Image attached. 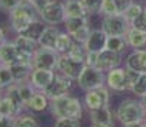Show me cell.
<instances>
[{"label": "cell", "instance_id": "6da1fadb", "mask_svg": "<svg viewBox=\"0 0 146 127\" xmlns=\"http://www.w3.org/2000/svg\"><path fill=\"white\" fill-rule=\"evenodd\" d=\"M9 19H10V28L16 33H20V32H23L33 20L39 19V13L32 6V3L29 0H20L19 6L9 13Z\"/></svg>", "mask_w": 146, "mask_h": 127}, {"label": "cell", "instance_id": "7a4b0ae2", "mask_svg": "<svg viewBox=\"0 0 146 127\" xmlns=\"http://www.w3.org/2000/svg\"><path fill=\"white\" fill-rule=\"evenodd\" d=\"M116 118L121 124L145 121L146 120V108L143 107L140 100L126 98L119 104V107L116 110Z\"/></svg>", "mask_w": 146, "mask_h": 127}, {"label": "cell", "instance_id": "3957f363", "mask_svg": "<svg viewBox=\"0 0 146 127\" xmlns=\"http://www.w3.org/2000/svg\"><path fill=\"white\" fill-rule=\"evenodd\" d=\"M51 111L56 118L71 117V118L80 120L82 116V104L77 97L65 95V97L51 101Z\"/></svg>", "mask_w": 146, "mask_h": 127}, {"label": "cell", "instance_id": "277c9868", "mask_svg": "<svg viewBox=\"0 0 146 127\" xmlns=\"http://www.w3.org/2000/svg\"><path fill=\"white\" fill-rule=\"evenodd\" d=\"M77 82H78V87L82 91L100 88L103 85H106V72H103L101 69H98L96 67L86 65L81 75L78 77Z\"/></svg>", "mask_w": 146, "mask_h": 127}, {"label": "cell", "instance_id": "5b68a950", "mask_svg": "<svg viewBox=\"0 0 146 127\" xmlns=\"http://www.w3.org/2000/svg\"><path fill=\"white\" fill-rule=\"evenodd\" d=\"M39 17L42 19L46 25H51V26H58L59 23H64L65 19H67L64 2L51 0V2L39 12Z\"/></svg>", "mask_w": 146, "mask_h": 127}, {"label": "cell", "instance_id": "8992f818", "mask_svg": "<svg viewBox=\"0 0 146 127\" xmlns=\"http://www.w3.org/2000/svg\"><path fill=\"white\" fill-rule=\"evenodd\" d=\"M59 54L55 49H48L39 46L33 56H32V65L33 69H49V71H56Z\"/></svg>", "mask_w": 146, "mask_h": 127}, {"label": "cell", "instance_id": "52a82bcc", "mask_svg": "<svg viewBox=\"0 0 146 127\" xmlns=\"http://www.w3.org/2000/svg\"><path fill=\"white\" fill-rule=\"evenodd\" d=\"M71 88H72V79L56 72L52 82L49 84V87L44 91V94L52 101V100H58L61 97L68 95Z\"/></svg>", "mask_w": 146, "mask_h": 127}, {"label": "cell", "instance_id": "ba28073f", "mask_svg": "<svg viewBox=\"0 0 146 127\" xmlns=\"http://www.w3.org/2000/svg\"><path fill=\"white\" fill-rule=\"evenodd\" d=\"M84 67H86L84 62L72 59L68 54H61L58 59V65H56V72L71 78L72 81H77Z\"/></svg>", "mask_w": 146, "mask_h": 127}, {"label": "cell", "instance_id": "9c48e42d", "mask_svg": "<svg viewBox=\"0 0 146 127\" xmlns=\"http://www.w3.org/2000/svg\"><path fill=\"white\" fill-rule=\"evenodd\" d=\"M130 26L132 25L124 19L123 15L106 16L103 19V23H101V29L109 36H126Z\"/></svg>", "mask_w": 146, "mask_h": 127}, {"label": "cell", "instance_id": "30bf717a", "mask_svg": "<svg viewBox=\"0 0 146 127\" xmlns=\"http://www.w3.org/2000/svg\"><path fill=\"white\" fill-rule=\"evenodd\" d=\"M109 101H110V91H109V87L106 85L96 90L86 91V95H84V104L88 111L98 110L101 107H107Z\"/></svg>", "mask_w": 146, "mask_h": 127}, {"label": "cell", "instance_id": "8fae6325", "mask_svg": "<svg viewBox=\"0 0 146 127\" xmlns=\"http://www.w3.org/2000/svg\"><path fill=\"white\" fill-rule=\"evenodd\" d=\"M121 64V54L113 52L110 49H104L97 54V61H96V68L101 69L103 72H109L114 68H117Z\"/></svg>", "mask_w": 146, "mask_h": 127}, {"label": "cell", "instance_id": "7c38bea8", "mask_svg": "<svg viewBox=\"0 0 146 127\" xmlns=\"http://www.w3.org/2000/svg\"><path fill=\"white\" fill-rule=\"evenodd\" d=\"M106 84H107V87L110 90H113L116 93L129 91L126 75H124V68L117 67V68L106 72Z\"/></svg>", "mask_w": 146, "mask_h": 127}, {"label": "cell", "instance_id": "4fadbf2b", "mask_svg": "<svg viewBox=\"0 0 146 127\" xmlns=\"http://www.w3.org/2000/svg\"><path fill=\"white\" fill-rule=\"evenodd\" d=\"M20 61V51L13 40H3L0 44V65H13Z\"/></svg>", "mask_w": 146, "mask_h": 127}, {"label": "cell", "instance_id": "5bb4252c", "mask_svg": "<svg viewBox=\"0 0 146 127\" xmlns=\"http://www.w3.org/2000/svg\"><path fill=\"white\" fill-rule=\"evenodd\" d=\"M107 38H109V35L104 32L103 29H91V32L88 35V39L86 40L84 46H86V49L88 52L98 54V52L106 49V46H107Z\"/></svg>", "mask_w": 146, "mask_h": 127}, {"label": "cell", "instance_id": "9a60e30c", "mask_svg": "<svg viewBox=\"0 0 146 127\" xmlns=\"http://www.w3.org/2000/svg\"><path fill=\"white\" fill-rule=\"evenodd\" d=\"M55 74H56L55 71H49V69H33L29 81L33 84V87L38 91H45L52 82Z\"/></svg>", "mask_w": 146, "mask_h": 127}, {"label": "cell", "instance_id": "2e32d148", "mask_svg": "<svg viewBox=\"0 0 146 127\" xmlns=\"http://www.w3.org/2000/svg\"><path fill=\"white\" fill-rule=\"evenodd\" d=\"M126 67L140 74L146 72V48L133 49L126 58Z\"/></svg>", "mask_w": 146, "mask_h": 127}, {"label": "cell", "instance_id": "e0dca14e", "mask_svg": "<svg viewBox=\"0 0 146 127\" xmlns=\"http://www.w3.org/2000/svg\"><path fill=\"white\" fill-rule=\"evenodd\" d=\"M65 6V15L67 17H90V12L84 6L82 0H65L64 2Z\"/></svg>", "mask_w": 146, "mask_h": 127}, {"label": "cell", "instance_id": "ac0fdd59", "mask_svg": "<svg viewBox=\"0 0 146 127\" xmlns=\"http://www.w3.org/2000/svg\"><path fill=\"white\" fill-rule=\"evenodd\" d=\"M114 116L116 113H113L110 110V107H101L98 110H91L90 111V120L93 124H114Z\"/></svg>", "mask_w": 146, "mask_h": 127}, {"label": "cell", "instance_id": "d6986e66", "mask_svg": "<svg viewBox=\"0 0 146 127\" xmlns=\"http://www.w3.org/2000/svg\"><path fill=\"white\" fill-rule=\"evenodd\" d=\"M12 74L15 77V82H23V81H29L32 71H33V65L32 64H26V62H16L13 65H10Z\"/></svg>", "mask_w": 146, "mask_h": 127}, {"label": "cell", "instance_id": "ffe728a7", "mask_svg": "<svg viewBox=\"0 0 146 127\" xmlns=\"http://www.w3.org/2000/svg\"><path fill=\"white\" fill-rule=\"evenodd\" d=\"M59 33H61V30L58 29V26L48 25L46 29L44 30L42 36H40L38 45L42 48H48V49H55V44H56V39H58Z\"/></svg>", "mask_w": 146, "mask_h": 127}, {"label": "cell", "instance_id": "44dd1931", "mask_svg": "<svg viewBox=\"0 0 146 127\" xmlns=\"http://www.w3.org/2000/svg\"><path fill=\"white\" fill-rule=\"evenodd\" d=\"M127 44L132 49H143L146 46V32L130 26L129 32L126 33Z\"/></svg>", "mask_w": 146, "mask_h": 127}, {"label": "cell", "instance_id": "7402d4cb", "mask_svg": "<svg viewBox=\"0 0 146 127\" xmlns=\"http://www.w3.org/2000/svg\"><path fill=\"white\" fill-rule=\"evenodd\" d=\"M46 26H48V25L39 17V19L33 20V22H32L23 32H20V35H23L25 38H29V39H32V40H35V42H39V39H40V36H42L44 30L46 29Z\"/></svg>", "mask_w": 146, "mask_h": 127}, {"label": "cell", "instance_id": "603a6c76", "mask_svg": "<svg viewBox=\"0 0 146 127\" xmlns=\"http://www.w3.org/2000/svg\"><path fill=\"white\" fill-rule=\"evenodd\" d=\"M13 42L16 44V46L19 48L20 52L26 54V55H31V56H33L35 51L39 48L38 42H35V40H32L29 38H25L23 35H20V33H17V36L13 39Z\"/></svg>", "mask_w": 146, "mask_h": 127}, {"label": "cell", "instance_id": "cb8c5ba5", "mask_svg": "<svg viewBox=\"0 0 146 127\" xmlns=\"http://www.w3.org/2000/svg\"><path fill=\"white\" fill-rule=\"evenodd\" d=\"M49 98L44 94V91H38L33 97H32V100L26 104V107L29 108V110H32V111H36V113H40V111H45L48 107H49Z\"/></svg>", "mask_w": 146, "mask_h": 127}, {"label": "cell", "instance_id": "d4e9b609", "mask_svg": "<svg viewBox=\"0 0 146 127\" xmlns=\"http://www.w3.org/2000/svg\"><path fill=\"white\" fill-rule=\"evenodd\" d=\"M16 85H17L19 95H20V98H22V101H23V104H25V105H26V104L32 100V97L38 93V90L33 87V84H32L31 81L19 82V84H16Z\"/></svg>", "mask_w": 146, "mask_h": 127}, {"label": "cell", "instance_id": "484cf974", "mask_svg": "<svg viewBox=\"0 0 146 127\" xmlns=\"http://www.w3.org/2000/svg\"><path fill=\"white\" fill-rule=\"evenodd\" d=\"M129 46L126 36H109L107 38V46L106 49H110L117 54H123Z\"/></svg>", "mask_w": 146, "mask_h": 127}, {"label": "cell", "instance_id": "4316f807", "mask_svg": "<svg viewBox=\"0 0 146 127\" xmlns=\"http://www.w3.org/2000/svg\"><path fill=\"white\" fill-rule=\"evenodd\" d=\"M72 42H74V39H72V36L67 30L65 32H61L59 36H58V39H56V44H55V51L59 55L61 54H67L68 49L72 45Z\"/></svg>", "mask_w": 146, "mask_h": 127}, {"label": "cell", "instance_id": "83f0119b", "mask_svg": "<svg viewBox=\"0 0 146 127\" xmlns=\"http://www.w3.org/2000/svg\"><path fill=\"white\" fill-rule=\"evenodd\" d=\"M64 25H65L67 32H68L70 35H72V33H75L78 29L87 26V25H88V19H86V17H67L65 22H64Z\"/></svg>", "mask_w": 146, "mask_h": 127}, {"label": "cell", "instance_id": "f1b7e54d", "mask_svg": "<svg viewBox=\"0 0 146 127\" xmlns=\"http://www.w3.org/2000/svg\"><path fill=\"white\" fill-rule=\"evenodd\" d=\"M72 59H75V61H81V62H84L86 64V58H87V54H88V51L86 49V46H84V44H78V42H72V45H71V48L68 49V52H67Z\"/></svg>", "mask_w": 146, "mask_h": 127}, {"label": "cell", "instance_id": "f546056e", "mask_svg": "<svg viewBox=\"0 0 146 127\" xmlns=\"http://www.w3.org/2000/svg\"><path fill=\"white\" fill-rule=\"evenodd\" d=\"M15 82V77L12 74V69L10 67L7 65H0V85H2V88H7L10 85H13Z\"/></svg>", "mask_w": 146, "mask_h": 127}, {"label": "cell", "instance_id": "4dcf8cb0", "mask_svg": "<svg viewBox=\"0 0 146 127\" xmlns=\"http://www.w3.org/2000/svg\"><path fill=\"white\" fill-rule=\"evenodd\" d=\"M143 12V6L140 5V3H132L127 9H126V12H124L123 13V16H124V19H126L127 20V22L132 25L133 22H135V20L140 16V13Z\"/></svg>", "mask_w": 146, "mask_h": 127}, {"label": "cell", "instance_id": "1f68e13d", "mask_svg": "<svg viewBox=\"0 0 146 127\" xmlns=\"http://www.w3.org/2000/svg\"><path fill=\"white\" fill-rule=\"evenodd\" d=\"M15 127H39V124L33 116L20 114L15 118Z\"/></svg>", "mask_w": 146, "mask_h": 127}, {"label": "cell", "instance_id": "d6a6232c", "mask_svg": "<svg viewBox=\"0 0 146 127\" xmlns=\"http://www.w3.org/2000/svg\"><path fill=\"white\" fill-rule=\"evenodd\" d=\"M130 91H132L136 97H139V98H142L143 95H146V72L140 74L139 79L135 82V85L132 87Z\"/></svg>", "mask_w": 146, "mask_h": 127}, {"label": "cell", "instance_id": "836d02e7", "mask_svg": "<svg viewBox=\"0 0 146 127\" xmlns=\"http://www.w3.org/2000/svg\"><path fill=\"white\" fill-rule=\"evenodd\" d=\"M90 32H91L90 25H87V26H84V28L78 29V30H77L75 33H72L71 36H72V39H74L75 42H78V44H86V40L88 39Z\"/></svg>", "mask_w": 146, "mask_h": 127}, {"label": "cell", "instance_id": "e575fe53", "mask_svg": "<svg viewBox=\"0 0 146 127\" xmlns=\"http://www.w3.org/2000/svg\"><path fill=\"white\" fill-rule=\"evenodd\" d=\"M100 13L104 15V17H106V16H114V15H119L117 7H116V5H114L113 0H104V3H103V6H101Z\"/></svg>", "mask_w": 146, "mask_h": 127}, {"label": "cell", "instance_id": "d590c367", "mask_svg": "<svg viewBox=\"0 0 146 127\" xmlns=\"http://www.w3.org/2000/svg\"><path fill=\"white\" fill-rule=\"evenodd\" d=\"M54 127H81L78 118H71V117H61L56 118Z\"/></svg>", "mask_w": 146, "mask_h": 127}, {"label": "cell", "instance_id": "8d00e7d4", "mask_svg": "<svg viewBox=\"0 0 146 127\" xmlns=\"http://www.w3.org/2000/svg\"><path fill=\"white\" fill-rule=\"evenodd\" d=\"M124 75H126V81H127V87H129V91L132 90V87L135 85V82L139 79L140 77V72L135 71V69H130L127 67H124Z\"/></svg>", "mask_w": 146, "mask_h": 127}, {"label": "cell", "instance_id": "74e56055", "mask_svg": "<svg viewBox=\"0 0 146 127\" xmlns=\"http://www.w3.org/2000/svg\"><path fill=\"white\" fill-rule=\"evenodd\" d=\"M82 3L87 7V10L93 15V13H100L104 0H82Z\"/></svg>", "mask_w": 146, "mask_h": 127}, {"label": "cell", "instance_id": "f35d334b", "mask_svg": "<svg viewBox=\"0 0 146 127\" xmlns=\"http://www.w3.org/2000/svg\"><path fill=\"white\" fill-rule=\"evenodd\" d=\"M19 3H20V0H0V10L10 13L19 6Z\"/></svg>", "mask_w": 146, "mask_h": 127}, {"label": "cell", "instance_id": "ab89813d", "mask_svg": "<svg viewBox=\"0 0 146 127\" xmlns=\"http://www.w3.org/2000/svg\"><path fill=\"white\" fill-rule=\"evenodd\" d=\"M132 26L136 28V29H140V30H145L146 32V6L143 7V12L140 13V16L132 23Z\"/></svg>", "mask_w": 146, "mask_h": 127}, {"label": "cell", "instance_id": "60d3db41", "mask_svg": "<svg viewBox=\"0 0 146 127\" xmlns=\"http://www.w3.org/2000/svg\"><path fill=\"white\" fill-rule=\"evenodd\" d=\"M113 2H114V5L117 7L119 15H123L124 12H126V9L133 3V0H113Z\"/></svg>", "mask_w": 146, "mask_h": 127}, {"label": "cell", "instance_id": "b9f144b4", "mask_svg": "<svg viewBox=\"0 0 146 127\" xmlns=\"http://www.w3.org/2000/svg\"><path fill=\"white\" fill-rule=\"evenodd\" d=\"M29 2L32 3V6L38 10V13L40 12V10H42L49 2H51V0H29Z\"/></svg>", "mask_w": 146, "mask_h": 127}, {"label": "cell", "instance_id": "7bdbcfd3", "mask_svg": "<svg viewBox=\"0 0 146 127\" xmlns=\"http://www.w3.org/2000/svg\"><path fill=\"white\" fill-rule=\"evenodd\" d=\"M0 127H15L13 117H0Z\"/></svg>", "mask_w": 146, "mask_h": 127}, {"label": "cell", "instance_id": "ee69618b", "mask_svg": "<svg viewBox=\"0 0 146 127\" xmlns=\"http://www.w3.org/2000/svg\"><path fill=\"white\" fill-rule=\"evenodd\" d=\"M96 61H97V54L96 52H88L87 54V58H86V65L94 67L96 65Z\"/></svg>", "mask_w": 146, "mask_h": 127}, {"label": "cell", "instance_id": "f6af8a7d", "mask_svg": "<svg viewBox=\"0 0 146 127\" xmlns=\"http://www.w3.org/2000/svg\"><path fill=\"white\" fill-rule=\"evenodd\" d=\"M145 121H136V123H127V124H121L123 127H143Z\"/></svg>", "mask_w": 146, "mask_h": 127}, {"label": "cell", "instance_id": "bcb514c9", "mask_svg": "<svg viewBox=\"0 0 146 127\" xmlns=\"http://www.w3.org/2000/svg\"><path fill=\"white\" fill-rule=\"evenodd\" d=\"M3 40H6V39H5V32H3L2 26H0V44H2Z\"/></svg>", "mask_w": 146, "mask_h": 127}, {"label": "cell", "instance_id": "7dc6e473", "mask_svg": "<svg viewBox=\"0 0 146 127\" xmlns=\"http://www.w3.org/2000/svg\"><path fill=\"white\" fill-rule=\"evenodd\" d=\"M91 127H113L110 124H91Z\"/></svg>", "mask_w": 146, "mask_h": 127}, {"label": "cell", "instance_id": "c3c4849f", "mask_svg": "<svg viewBox=\"0 0 146 127\" xmlns=\"http://www.w3.org/2000/svg\"><path fill=\"white\" fill-rule=\"evenodd\" d=\"M140 103H142V104H143V107H145V108H146V95H143V97H142V98H140Z\"/></svg>", "mask_w": 146, "mask_h": 127}, {"label": "cell", "instance_id": "681fc988", "mask_svg": "<svg viewBox=\"0 0 146 127\" xmlns=\"http://www.w3.org/2000/svg\"><path fill=\"white\" fill-rule=\"evenodd\" d=\"M5 88H2V85H0V97H2V91H3Z\"/></svg>", "mask_w": 146, "mask_h": 127}, {"label": "cell", "instance_id": "f907efd6", "mask_svg": "<svg viewBox=\"0 0 146 127\" xmlns=\"http://www.w3.org/2000/svg\"><path fill=\"white\" fill-rule=\"evenodd\" d=\"M143 127H146V120H145V123H143Z\"/></svg>", "mask_w": 146, "mask_h": 127}, {"label": "cell", "instance_id": "816d5d0a", "mask_svg": "<svg viewBox=\"0 0 146 127\" xmlns=\"http://www.w3.org/2000/svg\"><path fill=\"white\" fill-rule=\"evenodd\" d=\"M0 117H2V116H0Z\"/></svg>", "mask_w": 146, "mask_h": 127}]
</instances>
